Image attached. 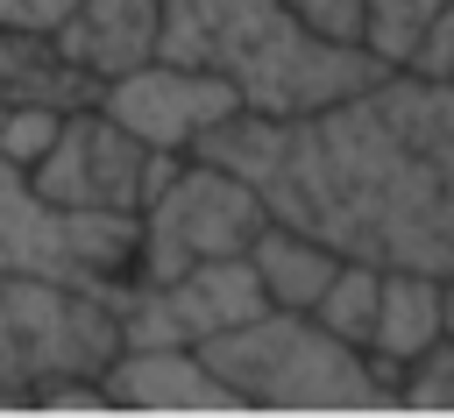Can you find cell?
<instances>
[{
    "mask_svg": "<svg viewBox=\"0 0 454 418\" xmlns=\"http://www.w3.org/2000/svg\"><path fill=\"white\" fill-rule=\"evenodd\" d=\"M192 156L241 170L277 220L340 255L454 276V78L390 71L305 120L234 113Z\"/></svg>",
    "mask_w": 454,
    "mask_h": 418,
    "instance_id": "cell-1",
    "label": "cell"
},
{
    "mask_svg": "<svg viewBox=\"0 0 454 418\" xmlns=\"http://www.w3.org/2000/svg\"><path fill=\"white\" fill-rule=\"evenodd\" d=\"M163 57L220 71L241 106L270 120H305L390 78V64L312 28L291 0H163Z\"/></svg>",
    "mask_w": 454,
    "mask_h": 418,
    "instance_id": "cell-2",
    "label": "cell"
},
{
    "mask_svg": "<svg viewBox=\"0 0 454 418\" xmlns=\"http://www.w3.org/2000/svg\"><path fill=\"white\" fill-rule=\"evenodd\" d=\"M199 354L241 390L248 411H376L397 404L369 361V347H348L312 312H255L234 333L199 340Z\"/></svg>",
    "mask_w": 454,
    "mask_h": 418,
    "instance_id": "cell-3",
    "label": "cell"
},
{
    "mask_svg": "<svg viewBox=\"0 0 454 418\" xmlns=\"http://www.w3.org/2000/svg\"><path fill=\"white\" fill-rule=\"evenodd\" d=\"M121 347V290L57 269H0V404H35L71 375L106 383Z\"/></svg>",
    "mask_w": 454,
    "mask_h": 418,
    "instance_id": "cell-4",
    "label": "cell"
},
{
    "mask_svg": "<svg viewBox=\"0 0 454 418\" xmlns=\"http://www.w3.org/2000/svg\"><path fill=\"white\" fill-rule=\"evenodd\" d=\"M270 227V198L213 163V156H184L156 198L142 205V262H135V283H163L192 262H213V255H248V241Z\"/></svg>",
    "mask_w": 454,
    "mask_h": 418,
    "instance_id": "cell-5",
    "label": "cell"
},
{
    "mask_svg": "<svg viewBox=\"0 0 454 418\" xmlns=\"http://www.w3.org/2000/svg\"><path fill=\"white\" fill-rule=\"evenodd\" d=\"M177 163H184V156L149 149L142 135H128V128L92 99V106H71V113H64L50 156L28 170V191H35L50 213H142Z\"/></svg>",
    "mask_w": 454,
    "mask_h": 418,
    "instance_id": "cell-6",
    "label": "cell"
},
{
    "mask_svg": "<svg viewBox=\"0 0 454 418\" xmlns=\"http://www.w3.org/2000/svg\"><path fill=\"white\" fill-rule=\"evenodd\" d=\"M255 312H270V290L255 276L248 255H213V262H192L163 283H121V333L128 347H149V340H213V333H234L248 326Z\"/></svg>",
    "mask_w": 454,
    "mask_h": 418,
    "instance_id": "cell-7",
    "label": "cell"
},
{
    "mask_svg": "<svg viewBox=\"0 0 454 418\" xmlns=\"http://www.w3.org/2000/svg\"><path fill=\"white\" fill-rule=\"evenodd\" d=\"M99 106L142 135L149 149H170V156H192L220 120L241 113V92L220 78V71H199V64H177V57H149L121 78L99 85Z\"/></svg>",
    "mask_w": 454,
    "mask_h": 418,
    "instance_id": "cell-8",
    "label": "cell"
},
{
    "mask_svg": "<svg viewBox=\"0 0 454 418\" xmlns=\"http://www.w3.org/2000/svg\"><path fill=\"white\" fill-rule=\"evenodd\" d=\"M106 397H114V411H248L241 390L184 340L121 347L106 368Z\"/></svg>",
    "mask_w": 454,
    "mask_h": 418,
    "instance_id": "cell-9",
    "label": "cell"
},
{
    "mask_svg": "<svg viewBox=\"0 0 454 418\" xmlns=\"http://www.w3.org/2000/svg\"><path fill=\"white\" fill-rule=\"evenodd\" d=\"M50 35L85 78L106 85V78L163 57V0H78Z\"/></svg>",
    "mask_w": 454,
    "mask_h": 418,
    "instance_id": "cell-10",
    "label": "cell"
},
{
    "mask_svg": "<svg viewBox=\"0 0 454 418\" xmlns=\"http://www.w3.org/2000/svg\"><path fill=\"white\" fill-rule=\"evenodd\" d=\"M440 340H447V319H440V269H411V262H390V269H383L376 333H369V361H376L383 390L397 397L404 368H411V361H426Z\"/></svg>",
    "mask_w": 454,
    "mask_h": 418,
    "instance_id": "cell-11",
    "label": "cell"
},
{
    "mask_svg": "<svg viewBox=\"0 0 454 418\" xmlns=\"http://www.w3.org/2000/svg\"><path fill=\"white\" fill-rule=\"evenodd\" d=\"M248 262H255V276H262L270 305H284V312H312V305H319V290H326V283H333V269H340V248H333V241H319L312 227H291V220H277V213H270V227L248 241Z\"/></svg>",
    "mask_w": 454,
    "mask_h": 418,
    "instance_id": "cell-12",
    "label": "cell"
},
{
    "mask_svg": "<svg viewBox=\"0 0 454 418\" xmlns=\"http://www.w3.org/2000/svg\"><path fill=\"white\" fill-rule=\"evenodd\" d=\"M0 269H57V276H78L71 269V241H64V213H50L21 170L0 163Z\"/></svg>",
    "mask_w": 454,
    "mask_h": 418,
    "instance_id": "cell-13",
    "label": "cell"
},
{
    "mask_svg": "<svg viewBox=\"0 0 454 418\" xmlns=\"http://www.w3.org/2000/svg\"><path fill=\"white\" fill-rule=\"evenodd\" d=\"M376 305H383V262H369V255H340V269H333V283L319 290L312 319H319L326 333H340L348 347H369V333H376Z\"/></svg>",
    "mask_w": 454,
    "mask_h": 418,
    "instance_id": "cell-14",
    "label": "cell"
},
{
    "mask_svg": "<svg viewBox=\"0 0 454 418\" xmlns=\"http://www.w3.org/2000/svg\"><path fill=\"white\" fill-rule=\"evenodd\" d=\"M447 0H362V50L390 71H404V57L419 50V35L433 28Z\"/></svg>",
    "mask_w": 454,
    "mask_h": 418,
    "instance_id": "cell-15",
    "label": "cell"
},
{
    "mask_svg": "<svg viewBox=\"0 0 454 418\" xmlns=\"http://www.w3.org/2000/svg\"><path fill=\"white\" fill-rule=\"evenodd\" d=\"M397 404H404V411H454V333H447L426 361H411V368H404Z\"/></svg>",
    "mask_w": 454,
    "mask_h": 418,
    "instance_id": "cell-16",
    "label": "cell"
},
{
    "mask_svg": "<svg viewBox=\"0 0 454 418\" xmlns=\"http://www.w3.org/2000/svg\"><path fill=\"white\" fill-rule=\"evenodd\" d=\"M404 71L411 78H454V0L433 14V28L419 35V50L404 57Z\"/></svg>",
    "mask_w": 454,
    "mask_h": 418,
    "instance_id": "cell-17",
    "label": "cell"
},
{
    "mask_svg": "<svg viewBox=\"0 0 454 418\" xmlns=\"http://www.w3.org/2000/svg\"><path fill=\"white\" fill-rule=\"evenodd\" d=\"M312 28H326V35H340V43H362V0H291Z\"/></svg>",
    "mask_w": 454,
    "mask_h": 418,
    "instance_id": "cell-18",
    "label": "cell"
},
{
    "mask_svg": "<svg viewBox=\"0 0 454 418\" xmlns=\"http://www.w3.org/2000/svg\"><path fill=\"white\" fill-rule=\"evenodd\" d=\"M71 7L78 0H0V21H14V28H57Z\"/></svg>",
    "mask_w": 454,
    "mask_h": 418,
    "instance_id": "cell-19",
    "label": "cell"
},
{
    "mask_svg": "<svg viewBox=\"0 0 454 418\" xmlns=\"http://www.w3.org/2000/svg\"><path fill=\"white\" fill-rule=\"evenodd\" d=\"M440 319H447V333H454V276H440Z\"/></svg>",
    "mask_w": 454,
    "mask_h": 418,
    "instance_id": "cell-20",
    "label": "cell"
}]
</instances>
